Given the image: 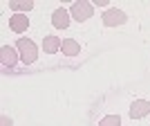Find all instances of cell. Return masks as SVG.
I'll return each mask as SVG.
<instances>
[{"mask_svg": "<svg viewBox=\"0 0 150 126\" xmlns=\"http://www.w3.org/2000/svg\"><path fill=\"white\" fill-rule=\"evenodd\" d=\"M69 14H72V18L79 20V23L90 20V18H92V14H94V5H92V2H85V0L74 2V5L69 7Z\"/></svg>", "mask_w": 150, "mask_h": 126, "instance_id": "2", "label": "cell"}, {"mask_svg": "<svg viewBox=\"0 0 150 126\" xmlns=\"http://www.w3.org/2000/svg\"><path fill=\"white\" fill-rule=\"evenodd\" d=\"M99 126H121V117L119 115H105L99 122Z\"/></svg>", "mask_w": 150, "mask_h": 126, "instance_id": "11", "label": "cell"}, {"mask_svg": "<svg viewBox=\"0 0 150 126\" xmlns=\"http://www.w3.org/2000/svg\"><path fill=\"white\" fill-rule=\"evenodd\" d=\"M2 126H11V120H7V117H2Z\"/></svg>", "mask_w": 150, "mask_h": 126, "instance_id": "13", "label": "cell"}, {"mask_svg": "<svg viewBox=\"0 0 150 126\" xmlns=\"http://www.w3.org/2000/svg\"><path fill=\"white\" fill-rule=\"evenodd\" d=\"M61 45H63V41L58 36H54V34L43 38V50L47 52V54H56V52L61 50Z\"/></svg>", "mask_w": 150, "mask_h": 126, "instance_id": "8", "label": "cell"}, {"mask_svg": "<svg viewBox=\"0 0 150 126\" xmlns=\"http://www.w3.org/2000/svg\"><path fill=\"white\" fill-rule=\"evenodd\" d=\"M101 20H103L105 27H119L128 20V16H125V11H121V9H105L103 16H101Z\"/></svg>", "mask_w": 150, "mask_h": 126, "instance_id": "3", "label": "cell"}, {"mask_svg": "<svg viewBox=\"0 0 150 126\" xmlns=\"http://www.w3.org/2000/svg\"><path fill=\"white\" fill-rule=\"evenodd\" d=\"M150 115V101L146 99H134L130 106V117L132 120H144Z\"/></svg>", "mask_w": 150, "mask_h": 126, "instance_id": "4", "label": "cell"}, {"mask_svg": "<svg viewBox=\"0 0 150 126\" xmlns=\"http://www.w3.org/2000/svg\"><path fill=\"white\" fill-rule=\"evenodd\" d=\"M61 50H63L65 57H79V54H81V45L76 43L74 38H65L63 45H61Z\"/></svg>", "mask_w": 150, "mask_h": 126, "instance_id": "9", "label": "cell"}, {"mask_svg": "<svg viewBox=\"0 0 150 126\" xmlns=\"http://www.w3.org/2000/svg\"><path fill=\"white\" fill-rule=\"evenodd\" d=\"M108 2H110V0H94V5H96V7H108Z\"/></svg>", "mask_w": 150, "mask_h": 126, "instance_id": "12", "label": "cell"}, {"mask_svg": "<svg viewBox=\"0 0 150 126\" xmlns=\"http://www.w3.org/2000/svg\"><path fill=\"white\" fill-rule=\"evenodd\" d=\"M29 27V20H27V14H11V18H9V29L13 34H23L27 31Z\"/></svg>", "mask_w": 150, "mask_h": 126, "instance_id": "5", "label": "cell"}, {"mask_svg": "<svg viewBox=\"0 0 150 126\" xmlns=\"http://www.w3.org/2000/svg\"><path fill=\"white\" fill-rule=\"evenodd\" d=\"M16 50L20 52V61L25 63V65H31V63L38 59V47L34 45V41H29V38H18Z\"/></svg>", "mask_w": 150, "mask_h": 126, "instance_id": "1", "label": "cell"}, {"mask_svg": "<svg viewBox=\"0 0 150 126\" xmlns=\"http://www.w3.org/2000/svg\"><path fill=\"white\" fill-rule=\"evenodd\" d=\"M0 61H2V65H5V68H13V65H16V61H18V54H16V50H13V47L5 45V47L0 50Z\"/></svg>", "mask_w": 150, "mask_h": 126, "instance_id": "7", "label": "cell"}, {"mask_svg": "<svg viewBox=\"0 0 150 126\" xmlns=\"http://www.w3.org/2000/svg\"><path fill=\"white\" fill-rule=\"evenodd\" d=\"M9 9L13 14H27L34 9V2L31 0H13V2H9Z\"/></svg>", "mask_w": 150, "mask_h": 126, "instance_id": "10", "label": "cell"}, {"mask_svg": "<svg viewBox=\"0 0 150 126\" xmlns=\"http://www.w3.org/2000/svg\"><path fill=\"white\" fill-rule=\"evenodd\" d=\"M69 16H72V14H69L67 9L58 7V9H54V14H52V25L56 27V29H65V27H69Z\"/></svg>", "mask_w": 150, "mask_h": 126, "instance_id": "6", "label": "cell"}]
</instances>
